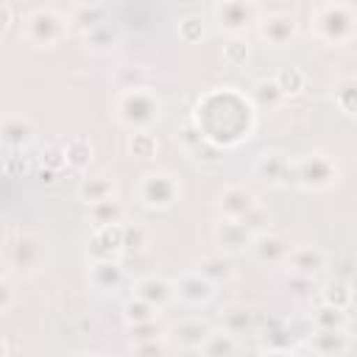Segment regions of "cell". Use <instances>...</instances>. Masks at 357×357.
<instances>
[{
	"instance_id": "1",
	"label": "cell",
	"mask_w": 357,
	"mask_h": 357,
	"mask_svg": "<svg viewBox=\"0 0 357 357\" xmlns=\"http://www.w3.org/2000/svg\"><path fill=\"white\" fill-rule=\"evenodd\" d=\"M201 137L212 145H237L251 137L254 128V109L251 103L237 95L231 86H223L220 92H209L201 98L195 123Z\"/></svg>"
},
{
	"instance_id": "2",
	"label": "cell",
	"mask_w": 357,
	"mask_h": 357,
	"mask_svg": "<svg viewBox=\"0 0 357 357\" xmlns=\"http://www.w3.org/2000/svg\"><path fill=\"white\" fill-rule=\"evenodd\" d=\"M117 120L134 131H145L156 117H159V98L145 86V89H128L120 92L117 103Z\"/></svg>"
},
{
	"instance_id": "3",
	"label": "cell",
	"mask_w": 357,
	"mask_h": 357,
	"mask_svg": "<svg viewBox=\"0 0 357 357\" xmlns=\"http://www.w3.org/2000/svg\"><path fill=\"white\" fill-rule=\"evenodd\" d=\"M315 33L329 45H340L354 33V8L349 3H324L315 11Z\"/></svg>"
},
{
	"instance_id": "4",
	"label": "cell",
	"mask_w": 357,
	"mask_h": 357,
	"mask_svg": "<svg viewBox=\"0 0 357 357\" xmlns=\"http://www.w3.org/2000/svg\"><path fill=\"white\" fill-rule=\"evenodd\" d=\"M290 181L304 190H324L337 181V165L324 153H307L290 165Z\"/></svg>"
},
{
	"instance_id": "5",
	"label": "cell",
	"mask_w": 357,
	"mask_h": 357,
	"mask_svg": "<svg viewBox=\"0 0 357 357\" xmlns=\"http://www.w3.org/2000/svg\"><path fill=\"white\" fill-rule=\"evenodd\" d=\"M67 33V22L53 8H36L25 17V36L36 47H50Z\"/></svg>"
},
{
	"instance_id": "6",
	"label": "cell",
	"mask_w": 357,
	"mask_h": 357,
	"mask_svg": "<svg viewBox=\"0 0 357 357\" xmlns=\"http://www.w3.org/2000/svg\"><path fill=\"white\" fill-rule=\"evenodd\" d=\"M181 195V187L176 181V176L165 173V170H156V173H145L142 181H139V201L145 206H153V209H167L178 201Z\"/></svg>"
},
{
	"instance_id": "7",
	"label": "cell",
	"mask_w": 357,
	"mask_h": 357,
	"mask_svg": "<svg viewBox=\"0 0 357 357\" xmlns=\"http://www.w3.org/2000/svg\"><path fill=\"white\" fill-rule=\"evenodd\" d=\"M6 254H8V262L17 271L31 273V271L39 268V262L45 257V243L31 231H20L6 243Z\"/></svg>"
},
{
	"instance_id": "8",
	"label": "cell",
	"mask_w": 357,
	"mask_h": 357,
	"mask_svg": "<svg viewBox=\"0 0 357 357\" xmlns=\"http://www.w3.org/2000/svg\"><path fill=\"white\" fill-rule=\"evenodd\" d=\"M257 14H259V8L254 3H243V0H229V3H218L215 6V20L229 33H240L248 25H254Z\"/></svg>"
},
{
	"instance_id": "9",
	"label": "cell",
	"mask_w": 357,
	"mask_h": 357,
	"mask_svg": "<svg viewBox=\"0 0 357 357\" xmlns=\"http://www.w3.org/2000/svg\"><path fill=\"white\" fill-rule=\"evenodd\" d=\"M123 251V223L114 226H98L89 237V254L92 262L100 259H117V254Z\"/></svg>"
},
{
	"instance_id": "10",
	"label": "cell",
	"mask_w": 357,
	"mask_h": 357,
	"mask_svg": "<svg viewBox=\"0 0 357 357\" xmlns=\"http://www.w3.org/2000/svg\"><path fill=\"white\" fill-rule=\"evenodd\" d=\"M259 33L268 45L273 47H284L293 42L296 36V20L290 14H268L262 22H259Z\"/></svg>"
},
{
	"instance_id": "11",
	"label": "cell",
	"mask_w": 357,
	"mask_h": 357,
	"mask_svg": "<svg viewBox=\"0 0 357 357\" xmlns=\"http://www.w3.org/2000/svg\"><path fill=\"white\" fill-rule=\"evenodd\" d=\"M254 206H257V195L245 187H229V190L220 192V201H218V209H220L223 220H240Z\"/></svg>"
},
{
	"instance_id": "12",
	"label": "cell",
	"mask_w": 357,
	"mask_h": 357,
	"mask_svg": "<svg viewBox=\"0 0 357 357\" xmlns=\"http://www.w3.org/2000/svg\"><path fill=\"white\" fill-rule=\"evenodd\" d=\"M257 176H259L262 181L273 184V187L287 184V181H290V162H287V156H282V153H276V151L259 153V159H257Z\"/></svg>"
},
{
	"instance_id": "13",
	"label": "cell",
	"mask_w": 357,
	"mask_h": 357,
	"mask_svg": "<svg viewBox=\"0 0 357 357\" xmlns=\"http://www.w3.org/2000/svg\"><path fill=\"white\" fill-rule=\"evenodd\" d=\"M173 293H176L184 304H206L215 290H212V284H209L204 276H198V273L192 271V273H184V276L176 279Z\"/></svg>"
},
{
	"instance_id": "14",
	"label": "cell",
	"mask_w": 357,
	"mask_h": 357,
	"mask_svg": "<svg viewBox=\"0 0 357 357\" xmlns=\"http://www.w3.org/2000/svg\"><path fill=\"white\" fill-rule=\"evenodd\" d=\"M251 240H254V237H251L237 220H220V223L215 226V243H218L226 254H237V251L248 248Z\"/></svg>"
},
{
	"instance_id": "15",
	"label": "cell",
	"mask_w": 357,
	"mask_h": 357,
	"mask_svg": "<svg viewBox=\"0 0 357 357\" xmlns=\"http://www.w3.org/2000/svg\"><path fill=\"white\" fill-rule=\"evenodd\" d=\"M134 290H137V298L145 301V304H151L153 310L165 307L173 298V284L167 279H162V276H145V279L137 282Z\"/></svg>"
},
{
	"instance_id": "16",
	"label": "cell",
	"mask_w": 357,
	"mask_h": 357,
	"mask_svg": "<svg viewBox=\"0 0 357 357\" xmlns=\"http://www.w3.org/2000/svg\"><path fill=\"white\" fill-rule=\"evenodd\" d=\"M251 248H254L257 259L265 262V265L284 262V257H287V251H290V245L284 243V237H279V234H268V231L257 234V237L251 240Z\"/></svg>"
},
{
	"instance_id": "17",
	"label": "cell",
	"mask_w": 357,
	"mask_h": 357,
	"mask_svg": "<svg viewBox=\"0 0 357 357\" xmlns=\"http://www.w3.org/2000/svg\"><path fill=\"white\" fill-rule=\"evenodd\" d=\"M284 259L290 265V273H298V276H315L324 268V254L312 245H298V248L287 251Z\"/></svg>"
},
{
	"instance_id": "18",
	"label": "cell",
	"mask_w": 357,
	"mask_h": 357,
	"mask_svg": "<svg viewBox=\"0 0 357 357\" xmlns=\"http://www.w3.org/2000/svg\"><path fill=\"white\" fill-rule=\"evenodd\" d=\"M126 279V271L117 259H100V262H92L89 265V282L98 287V290H117Z\"/></svg>"
},
{
	"instance_id": "19",
	"label": "cell",
	"mask_w": 357,
	"mask_h": 357,
	"mask_svg": "<svg viewBox=\"0 0 357 357\" xmlns=\"http://www.w3.org/2000/svg\"><path fill=\"white\" fill-rule=\"evenodd\" d=\"M209 332H212V326L206 321H201V318H187V321H181V324H176L170 329L173 340L178 346H184V349H201V343L206 340Z\"/></svg>"
},
{
	"instance_id": "20",
	"label": "cell",
	"mask_w": 357,
	"mask_h": 357,
	"mask_svg": "<svg viewBox=\"0 0 357 357\" xmlns=\"http://www.w3.org/2000/svg\"><path fill=\"white\" fill-rule=\"evenodd\" d=\"M310 346L324 357H337L346 351L349 337H346V329H315L310 337Z\"/></svg>"
},
{
	"instance_id": "21",
	"label": "cell",
	"mask_w": 357,
	"mask_h": 357,
	"mask_svg": "<svg viewBox=\"0 0 357 357\" xmlns=\"http://www.w3.org/2000/svg\"><path fill=\"white\" fill-rule=\"evenodd\" d=\"M33 139V126L22 117H8L0 123V142L8 145L11 151H20L25 148L28 142Z\"/></svg>"
},
{
	"instance_id": "22",
	"label": "cell",
	"mask_w": 357,
	"mask_h": 357,
	"mask_svg": "<svg viewBox=\"0 0 357 357\" xmlns=\"http://www.w3.org/2000/svg\"><path fill=\"white\" fill-rule=\"evenodd\" d=\"M78 198L86 206L114 198V178H109V176H89V178H84L78 184Z\"/></svg>"
},
{
	"instance_id": "23",
	"label": "cell",
	"mask_w": 357,
	"mask_h": 357,
	"mask_svg": "<svg viewBox=\"0 0 357 357\" xmlns=\"http://www.w3.org/2000/svg\"><path fill=\"white\" fill-rule=\"evenodd\" d=\"M195 273H198V276H204V279L215 287V284H220V282H229V279L234 276V268H231V262H229L223 254H212V257L198 259Z\"/></svg>"
},
{
	"instance_id": "24",
	"label": "cell",
	"mask_w": 357,
	"mask_h": 357,
	"mask_svg": "<svg viewBox=\"0 0 357 357\" xmlns=\"http://www.w3.org/2000/svg\"><path fill=\"white\" fill-rule=\"evenodd\" d=\"M220 324H223V332H229V335L237 337V335L251 332V326H254V312H251L248 307H243V304H231V307L223 310Z\"/></svg>"
},
{
	"instance_id": "25",
	"label": "cell",
	"mask_w": 357,
	"mask_h": 357,
	"mask_svg": "<svg viewBox=\"0 0 357 357\" xmlns=\"http://www.w3.org/2000/svg\"><path fill=\"white\" fill-rule=\"evenodd\" d=\"M201 354L204 357H234L237 354V337L223 332V329H212L206 335V340L201 343Z\"/></svg>"
},
{
	"instance_id": "26",
	"label": "cell",
	"mask_w": 357,
	"mask_h": 357,
	"mask_svg": "<svg viewBox=\"0 0 357 357\" xmlns=\"http://www.w3.org/2000/svg\"><path fill=\"white\" fill-rule=\"evenodd\" d=\"M106 6H100V3H86V6H78V8H73V14H70V20H73V25L75 28H81L84 33L86 31H92V28H98V25H103L106 22Z\"/></svg>"
},
{
	"instance_id": "27",
	"label": "cell",
	"mask_w": 357,
	"mask_h": 357,
	"mask_svg": "<svg viewBox=\"0 0 357 357\" xmlns=\"http://www.w3.org/2000/svg\"><path fill=\"white\" fill-rule=\"evenodd\" d=\"M321 298H324V304L337 307V310H343V312H346V310L351 307V284H349L346 279H332V282H326V284H324Z\"/></svg>"
},
{
	"instance_id": "28",
	"label": "cell",
	"mask_w": 357,
	"mask_h": 357,
	"mask_svg": "<svg viewBox=\"0 0 357 357\" xmlns=\"http://www.w3.org/2000/svg\"><path fill=\"white\" fill-rule=\"evenodd\" d=\"M89 218L98 226H114L123 220V204L117 198H109V201H100V204H92L89 206Z\"/></svg>"
},
{
	"instance_id": "29",
	"label": "cell",
	"mask_w": 357,
	"mask_h": 357,
	"mask_svg": "<svg viewBox=\"0 0 357 357\" xmlns=\"http://www.w3.org/2000/svg\"><path fill=\"white\" fill-rule=\"evenodd\" d=\"M61 148H64V159H67V165L75 167V170L86 167L89 159H92V145H89L84 137H73V139H67Z\"/></svg>"
},
{
	"instance_id": "30",
	"label": "cell",
	"mask_w": 357,
	"mask_h": 357,
	"mask_svg": "<svg viewBox=\"0 0 357 357\" xmlns=\"http://www.w3.org/2000/svg\"><path fill=\"white\" fill-rule=\"evenodd\" d=\"M312 324H315V329H346V312L337 307L321 304L312 312Z\"/></svg>"
},
{
	"instance_id": "31",
	"label": "cell",
	"mask_w": 357,
	"mask_h": 357,
	"mask_svg": "<svg viewBox=\"0 0 357 357\" xmlns=\"http://www.w3.org/2000/svg\"><path fill=\"white\" fill-rule=\"evenodd\" d=\"M162 337H165V326L156 318L128 326V340L131 343H148V340H162Z\"/></svg>"
},
{
	"instance_id": "32",
	"label": "cell",
	"mask_w": 357,
	"mask_h": 357,
	"mask_svg": "<svg viewBox=\"0 0 357 357\" xmlns=\"http://www.w3.org/2000/svg\"><path fill=\"white\" fill-rule=\"evenodd\" d=\"M273 81L282 89V95H296V92L304 89V73L298 67H282Z\"/></svg>"
},
{
	"instance_id": "33",
	"label": "cell",
	"mask_w": 357,
	"mask_h": 357,
	"mask_svg": "<svg viewBox=\"0 0 357 357\" xmlns=\"http://www.w3.org/2000/svg\"><path fill=\"white\" fill-rule=\"evenodd\" d=\"M282 89L276 86V81L273 78H262V81H257V86H254V100L259 103V106H279L282 103Z\"/></svg>"
},
{
	"instance_id": "34",
	"label": "cell",
	"mask_w": 357,
	"mask_h": 357,
	"mask_svg": "<svg viewBox=\"0 0 357 357\" xmlns=\"http://www.w3.org/2000/svg\"><path fill=\"white\" fill-rule=\"evenodd\" d=\"M123 318H126V324L131 326V324H142V321L156 318V310H153L151 304H145V301H139V298L134 296V298H128V301L123 304Z\"/></svg>"
},
{
	"instance_id": "35",
	"label": "cell",
	"mask_w": 357,
	"mask_h": 357,
	"mask_svg": "<svg viewBox=\"0 0 357 357\" xmlns=\"http://www.w3.org/2000/svg\"><path fill=\"white\" fill-rule=\"evenodd\" d=\"M237 223H240L251 237H257V234H262V231H265V226L271 223V215L257 204V206H254V209H248Z\"/></svg>"
},
{
	"instance_id": "36",
	"label": "cell",
	"mask_w": 357,
	"mask_h": 357,
	"mask_svg": "<svg viewBox=\"0 0 357 357\" xmlns=\"http://www.w3.org/2000/svg\"><path fill=\"white\" fill-rule=\"evenodd\" d=\"M128 151L139 159H151L156 153V137L148 134V131H134L131 139H128Z\"/></svg>"
},
{
	"instance_id": "37",
	"label": "cell",
	"mask_w": 357,
	"mask_h": 357,
	"mask_svg": "<svg viewBox=\"0 0 357 357\" xmlns=\"http://www.w3.org/2000/svg\"><path fill=\"white\" fill-rule=\"evenodd\" d=\"M114 42H117V31H114L109 22H103V25L86 31V45L95 47V50H106V47H112Z\"/></svg>"
},
{
	"instance_id": "38",
	"label": "cell",
	"mask_w": 357,
	"mask_h": 357,
	"mask_svg": "<svg viewBox=\"0 0 357 357\" xmlns=\"http://www.w3.org/2000/svg\"><path fill=\"white\" fill-rule=\"evenodd\" d=\"M114 81H117V86H120L123 92H128V89H145L148 75H145L142 67H123Z\"/></svg>"
},
{
	"instance_id": "39",
	"label": "cell",
	"mask_w": 357,
	"mask_h": 357,
	"mask_svg": "<svg viewBox=\"0 0 357 357\" xmlns=\"http://www.w3.org/2000/svg\"><path fill=\"white\" fill-rule=\"evenodd\" d=\"M354 95H357V84H354V78H346L337 89H335V103H337V109L343 112V114H354Z\"/></svg>"
},
{
	"instance_id": "40",
	"label": "cell",
	"mask_w": 357,
	"mask_h": 357,
	"mask_svg": "<svg viewBox=\"0 0 357 357\" xmlns=\"http://www.w3.org/2000/svg\"><path fill=\"white\" fill-rule=\"evenodd\" d=\"M148 245V231L139 226V223H128L123 226V251H139Z\"/></svg>"
},
{
	"instance_id": "41",
	"label": "cell",
	"mask_w": 357,
	"mask_h": 357,
	"mask_svg": "<svg viewBox=\"0 0 357 357\" xmlns=\"http://www.w3.org/2000/svg\"><path fill=\"white\" fill-rule=\"evenodd\" d=\"M284 284H287V290H290V296H296V298H310V296L315 293V284H312V276H298V273H290Z\"/></svg>"
},
{
	"instance_id": "42",
	"label": "cell",
	"mask_w": 357,
	"mask_h": 357,
	"mask_svg": "<svg viewBox=\"0 0 357 357\" xmlns=\"http://www.w3.org/2000/svg\"><path fill=\"white\" fill-rule=\"evenodd\" d=\"M223 59L229 61V64H245V59H248V42H243V39H231L226 47H223Z\"/></svg>"
},
{
	"instance_id": "43",
	"label": "cell",
	"mask_w": 357,
	"mask_h": 357,
	"mask_svg": "<svg viewBox=\"0 0 357 357\" xmlns=\"http://www.w3.org/2000/svg\"><path fill=\"white\" fill-rule=\"evenodd\" d=\"M178 33H181V39H187V42L201 39V36H204V20H201V17H184V20L178 22Z\"/></svg>"
},
{
	"instance_id": "44",
	"label": "cell",
	"mask_w": 357,
	"mask_h": 357,
	"mask_svg": "<svg viewBox=\"0 0 357 357\" xmlns=\"http://www.w3.org/2000/svg\"><path fill=\"white\" fill-rule=\"evenodd\" d=\"M42 165H45V170H50V173L61 170V167L67 165V159H64V148H61V145H50V148H45V151H42Z\"/></svg>"
},
{
	"instance_id": "45",
	"label": "cell",
	"mask_w": 357,
	"mask_h": 357,
	"mask_svg": "<svg viewBox=\"0 0 357 357\" xmlns=\"http://www.w3.org/2000/svg\"><path fill=\"white\" fill-rule=\"evenodd\" d=\"M134 357H167L165 337L162 340H148V343H134Z\"/></svg>"
},
{
	"instance_id": "46",
	"label": "cell",
	"mask_w": 357,
	"mask_h": 357,
	"mask_svg": "<svg viewBox=\"0 0 357 357\" xmlns=\"http://www.w3.org/2000/svg\"><path fill=\"white\" fill-rule=\"evenodd\" d=\"M192 153H195V159H198V162H218V159L223 156V153H220V148H218V145H212V142H206V139H204L201 145H195V148H192Z\"/></svg>"
},
{
	"instance_id": "47",
	"label": "cell",
	"mask_w": 357,
	"mask_h": 357,
	"mask_svg": "<svg viewBox=\"0 0 357 357\" xmlns=\"http://www.w3.org/2000/svg\"><path fill=\"white\" fill-rule=\"evenodd\" d=\"M181 139H184V145H187L190 151H192L195 145H201V142H204V137H201V131H198V128H195L192 123L181 128Z\"/></svg>"
},
{
	"instance_id": "48",
	"label": "cell",
	"mask_w": 357,
	"mask_h": 357,
	"mask_svg": "<svg viewBox=\"0 0 357 357\" xmlns=\"http://www.w3.org/2000/svg\"><path fill=\"white\" fill-rule=\"evenodd\" d=\"M11 304H14V287L6 279H0V312H6Z\"/></svg>"
},
{
	"instance_id": "49",
	"label": "cell",
	"mask_w": 357,
	"mask_h": 357,
	"mask_svg": "<svg viewBox=\"0 0 357 357\" xmlns=\"http://www.w3.org/2000/svg\"><path fill=\"white\" fill-rule=\"evenodd\" d=\"M11 22V6L8 3H0V31H6Z\"/></svg>"
},
{
	"instance_id": "50",
	"label": "cell",
	"mask_w": 357,
	"mask_h": 357,
	"mask_svg": "<svg viewBox=\"0 0 357 357\" xmlns=\"http://www.w3.org/2000/svg\"><path fill=\"white\" fill-rule=\"evenodd\" d=\"M17 159H20V156H11V159H8V165H6V170H8V173H14V170L25 173V159H22V162H17Z\"/></svg>"
},
{
	"instance_id": "51",
	"label": "cell",
	"mask_w": 357,
	"mask_h": 357,
	"mask_svg": "<svg viewBox=\"0 0 357 357\" xmlns=\"http://www.w3.org/2000/svg\"><path fill=\"white\" fill-rule=\"evenodd\" d=\"M262 357H293V354L290 351H279V349H268Z\"/></svg>"
},
{
	"instance_id": "52",
	"label": "cell",
	"mask_w": 357,
	"mask_h": 357,
	"mask_svg": "<svg viewBox=\"0 0 357 357\" xmlns=\"http://www.w3.org/2000/svg\"><path fill=\"white\" fill-rule=\"evenodd\" d=\"M0 357H6V343L0 340Z\"/></svg>"
},
{
	"instance_id": "53",
	"label": "cell",
	"mask_w": 357,
	"mask_h": 357,
	"mask_svg": "<svg viewBox=\"0 0 357 357\" xmlns=\"http://www.w3.org/2000/svg\"><path fill=\"white\" fill-rule=\"evenodd\" d=\"M75 357H92V354H75Z\"/></svg>"
}]
</instances>
